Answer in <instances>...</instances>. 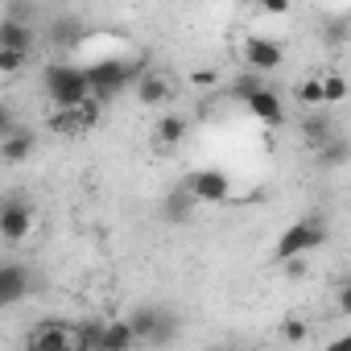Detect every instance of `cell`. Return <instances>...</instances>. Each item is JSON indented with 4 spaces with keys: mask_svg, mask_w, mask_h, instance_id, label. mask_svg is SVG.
<instances>
[{
    "mask_svg": "<svg viewBox=\"0 0 351 351\" xmlns=\"http://www.w3.org/2000/svg\"><path fill=\"white\" fill-rule=\"evenodd\" d=\"M145 75H149V66H145L141 58H99V62H91V66H87V79H91V99L104 108V104H112L124 87L141 83Z\"/></svg>",
    "mask_w": 351,
    "mask_h": 351,
    "instance_id": "7a4b0ae2",
    "label": "cell"
},
{
    "mask_svg": "<svg viewBox=\"0 0 351 351\" xmlns=\"http://www.w3.org/2000/svg\"><path fill=\"white\" fill-rule=\"evenodd\" d=\"M195 211H199V203L191 199V191H186V186H178L173 195H165V203H161V219H165V223H173V228L191 223V219H195Z\"/></svg>",
    "mask_w": 351,
    "mask_h": 351,
    "instance_id": "5bb4252c",
    "label": "cell"
},
{
    "mask_svg": "<svg viewBox=\"0 0 351 351\" xmlns=\"http://www.w3.org/2000/svg\"><path fill=\"white\" fill-rule=\"evenodd\" d=\"M132 347H136V335H132L128 318H112L108 335H104V351H132Z\"/></svg>",
    "mask_w": 351,
    "mask_h": 351,
    "instance_id": "ac0fdd59",
    "label": "cell"
},
{
    "mask_svg": "<svg viewBox=\"0 0 351 351\" xmlns=\"http://www.w3.org/2000/svg\"><path fill=\"white\" fill-rule=\"evenodd\" d=\"M240 54H244V66H248V71H256V75H269V71H277V66L285 62V50H281V42H273V38H265V34H252V38H244Z\"/></svg>",
    "mask_w": 351,
    "mask_h": 351,
    "instance_id": "52a82bcc",
    "label": "cell"
},
{
    "mask_svg": "<svg viewBox=\"0 0 351 351\" xmlns=\"http://www.w3.org/2000/svg\"><path fill=\"white\" fill-rule=\"evenodd\" d=\"M29 232H34V207L25 199H9L5 211H0V236H5V244H21Z\"/></svg>",
    "mask_w": 351,
    "mask_h": 351,
    "instance_id": "9c48e42d",
    "label": "cell"
},
{
    "mask_svg": "<svg viewBox=\"0 0 351 351\" xmlns=\"http://www.w3.org/2000/svg\"><path fill=\"white\" fill-rule=\"evenodd\" d=\"M79 29H83V25H79L75 17H54V21H50V42H54V46H71V42L83 38Z\"/></svg>",
    "mask_w": 351,
    "mask_h": 351,
    "instance_id": "44dd1931",
    "label": "cell"
},
{
    "mask_svg": "<svg viewBox=\"0 0 351 351\" xmlns=\"http://www.w3.org/2000/svg\"><path fill=\"white\" fill-rule=\"evenodd\" d=\"M182 186L191 191V199L199 207H219V203L232 199V178H228L223 169H195Z\"/></svg>",
    "mask_w": 351,
    "mask_h": 351,
    "instance_id": "5b68a950",
    "label": "cell"
},
{
    "mask_svg": "<svg viewBox=\"0 0 351 351\" xmlns=\"http://www.w3.org/2000/svg\"><path fill=\"white\" fill-rule=\"evenodd\" d=\"M128 326L136 335V343H149V347H165L182 335V318L165 310V306H153V302H141L132 314H128Z\"/></svg>",
    "mask_w": 351,
    "mask_h": 351,
    "instance_id": "3957f363",
    "label": "cell"
},
{
    "mask_svg": "<svg viewBox=\"0 0 351 351\" xmlns=\"http://www.w3.org/2000/svg\"><path fill=\"white\" fill-rule=\"evenodd\" d=\"M34 21L29 17H0V50H17V54H34Z\"/></svg>",
    "mask_w": 351,
    "mask_h": 351,
    "instance_id": "30bf717a",
    "label": "cell"
},
{
    "mask_svg": "<svg viewBox=\"0 0 351 351\" xmlns=\"http://www.w3.org/2000/svg\"><path fill=\"white\" fill-rule=\"evenodd\" d=\"M244 108H248L261 124H269V128H281V124H285V104H281V95H277L273 87H261Z\"/></svg>",
    "mask_w": 351,
    "mask_h": 351,
    "instance_id": "7c38bea8",
    "label": "cell"
},
{
    "mask_svg": "<svg viewBox=\"0 0 351 351\" xmlns=\"http://www.w3.org/2000/svg\"><path fill=\"white\" fill-rule=\"evenodd\" d=\"M75 343V322L66 318H42L29 339H25V351H66Z\"/></svg>",
    "mask_w": 351,
    "mask_h": 351,
    "instance_id": "8992f818",
    "label": "cell"
},
{
    "mask_svg": "<svg viewBox=\"0 0 351 351\" xmlns=\"http://www.w3.org/2000/svg\"><path fill=\"white\" fill-rule=\"evenodd\" d=\"M265 87V75H256V71H244L236 83H232V99H240V104H248L256 91Z\"/></svg>",
    "mask_w": 351,
    "mask_h": 351,
    "instance_id": "7402d4cb",
    "label": "cell"
},
{
    "mask_svg": "<svg viewBox=\"0 0 351 351\" xmlns=\"http://www.w3.org/2000/svg\"><path fill=\"white\" fill-rule=\"evenodd\" d=\"M314 157H318L322 169H343V165H351V141H347V136H335V141H330L326 149H318Z\"/></svg>",
    "mask_w": 351,
    "mask_h": 351,
    "instance_id": "e0dca14e",
    "label": "cell"
},
{
    "mask_svg": "<svg viewBox=\"0 0 351 351\" xmlns=\"http://www.w3.org/2000/svg\"><path fill=\"white\" fill-rule=\"evenodd\" d=\"M29 62V54H17V50H0V75H21Z\"/></svg>",
    "mask_w": 351,
    "mask_h": 351,
    "instance_id": "cb8c5ba5",
    "label": "cell"
},
{
    "mask_svg": "<svg viewBox=\"0 0 351 351\" xmlns=\"http://www.w3.org/2000/svg\"><path fill=\"white\" fill-rule=\"evenodd\" d=\"M42 87H46L54 112H71V108L91 104V79H87V66L46 62V66H42Z\"/></svg>",
    "mask_w": 351,
    "mask_h": 351,
    "instance_id": "6da1fadb",
    "label": "cell"
},
{
    "mask_svg": "<svg viewBox=\"0 0 351 351\" xmlns=\"http://www.w3.org/2000/svg\"><path fill=\"white\" fill-rule=\"evenodd\" d=\"M322 351H351V330H347V335H335Z\"/></svg>",
    "mask_w": 351,
    "mask_h": 351,
    "instance_id": "4316f807",
    "label": "cell"
},
{
    "mask_svg": "<svg viewBox=\"0 0 351 351\" xmlns=\"http://www.w3.org/2000/svg\"><path fill=\"white\" fill-rule=\"evenodd\" d=\"M281 339H285V343H302V339H306V322H302V318H285V322H281Z\"/></svg>",
    "mask_w": 351,
    "mask_h": 351,
    "instance_id": "d4e9b609",
    "label": "cell"
},
{
    "mask_svg": "<svg viewBox=\"0 0 351 351\" xmlns=\"http://www.w3.org/2000/svg\"><path fill=\"white\" fill-rule=\"evenodd\" d=\"M347 91H351V87H347V79H343V75H335V71H330V75H322V95H326V108L343 104V99H347Z\"/></svg>",
    "mask_w": 351,
    "mask_h": 351,
    "instance_id": "603a6c76",
    "label": "cell"
},
{
    "mask_svg": "<svg viewBox=\"0 0 351 351\" xmlns=\"http://www.w3.org/2000/svg\"><path fill=\"white\" fill-rule=\"evenodd\" d=\"M136 99L145 104V108H161L165 99H169V83H165V75H145L141 83H136Z\"/></svg>",
    "mask_w": 351,
    "mask_h": 351,
    "instance_id": "2e32d148",
    "label": "cell"
},
{
    "mask_svg": "<svg viewBox=\"0 0 351 351\" xmlns=\"http://www.w3.org/2000/svg\"><path fill=\"white\" fill-rule=\"evenodd\" d=\"M186 132H191V120H186V116H178V112H165V116L153 124V136H157V145H178Z\"/></svg>",
    "mask_w": 351,
    "mask_h": 351,
    "instance_id": "9a60e30c",
    "label": "cell"
},
{
    "mask_svg": "<svg viewBox=\"0 0 351 351\" xmlns=\"http://www.w3.org/2000/svg\"><path fill=\"white\" fill-rule=\"evenodd\" d=\"M298 104H302L306 112H322V108H326V95H322V75H318V79H302V83H298Z\"/></svg>",
    "mask_w": 351,
    "mask_h": 351,
    "instance_id": "ffe728a7",
    "label": "cell"
},
{
    "mask_svg": "<svg viewBox=\"0 0 351 351\" xmlns=\"http://www.w3.org/2000/svg\"><path fill=\"white\" fill-rule=\"evenodd\" d=\"M265 13H273V17H285V13H289V5H285V0H269V5H265Z\"/></svg>",
    "mask_w": 351,
    "mask_h": 351,
    "instance_id": "f1b7e54d",
    "label": "cell"
},
{
    "mask_svg": "<svg viewBox=\"0 0 351 351\" xmlns=\"http://www.w3.org/2000/svg\"><path fill=\"white\" fill-rule=\"evenodd\" d=\"M335 306H339V314H347V318H351V277L339 285V293H335Z\"/></svg>",
    "mask_w": 351,
    "mask_h": 351,
    "instance_id": "484cf974",
    "label": "cell"
},
{
    "mask_svg": "<svg viewBox=\"0 0 351 351\" xmlns=\"http://www.w3.org/2000/svg\"><path fill=\"white\" fill-rule=\"evenodd\" d=\"M75 335L87 351H104V335H108V322L104 318H79L75 322Z\"/></svg>",
    "mask_w": 351,
    "mask_h": 351,
    "instance_id": "d6986e66",
    "label": "cell"
},
{
    "mask_svg": "<svg viewBox=\"0 0 351 351\" xmlns=\"http://www.w3.org/2000/svg\"><path fill=\"white\" fill-rule=\"evenodd\" d=\"M302 136H306V145L318 153V149H326V145H330L335 136H343V132H339L335 116L322 108V112H306V116H302Z\"/></svg>",
    "mask_w": 351,
    "mask_h": 351,
    "instance_id": "8fae6325",
    "label": "cell"
},
{
    "mask_svg": "<svg viewBox=\"0 0 351 351\" xmlns=\"http://www.w3.org/2000/svg\"><path fill=\"white\" fill-rule=\"evenodd\" d=\"M34 293V273L21 261H5L0 265V306H17Z\"/></svg>",
    "mask_w": 351,
    "mask_h": 351,
    "instance_id": "ba28073f",
    "label": "cell"
},
{
    "mask_svg": "<svg viewBox=\"0 0 351 351\" xmlns=\"http://www.w3.org/2000/svg\"><path fill=\"white\" fill-rule=\"evenodd\" d=\"M215 79H219L215 71H195V87H211Z\"/></svg>",
    "mask_w": 351,
    "mask_h": 351,
    "instance_id": "83f0119b",
    "label": "cell"
},
{
    "mask_svg": "<svg viewBox=\"0 0 351 351\" xmlns=\"http://www.w3.org/2000/svg\"><path fill=\"white\" fill-rule=\"evenodd\" d=\"M322 244H326V223H322L318 215H306V219H293V223L277 236L273 261H277V265H293V261H302L306 252H314V248H322Z\"/></svg>",
    "mask_w": 351,
    "mask_h": 351,
    "instance_id": "277c9868",
    "label": "cell"
},
{
    "mask_svg": "<svg viewBox=\"0 0 351 351\" xmlns=\"http://www.w3.org/2000/svg\"><path fill=\"white\" fill-rule=\"evenodd\" d=\"M34 149H38L34 128H13L9 136H0V157H5L9 165H21L25 157H34Z\"/></svg>",
    "mask_w": 351,
    "mask_h": 351,
    "instance_id": "4fadbf2b",
    "label": "cell"
}]
</instances>
